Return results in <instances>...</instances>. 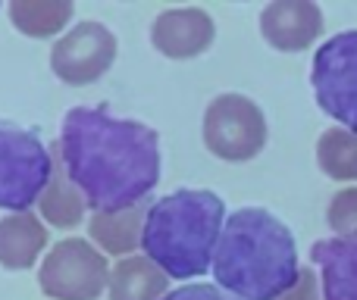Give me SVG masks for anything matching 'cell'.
Listing matches in <instances>:
<instances>
[{"mask_svg":"<svg viewBox=\"0 0 357 300\" xmlns=\"http://www.w3.org/2000/svg\"><path fill=\"white\" fill-rule=\"evenodd\" d=\"M47 247V228L31 213H10L0 219V266L31 269Z\"/></svg>","mask_w":357,"mask_h":300,"instance_id":"cell-12","label":"cell"},{"mask_svg":"<svg viewBox=\"0 0 357 300\" xmlns=\"http://www.w3.org/2000/svg\"><path fill=\"white\" fill-rule=\"evenodd\" d=\"M38 207H41V216L50 222V226L75 228L82 222V216H85V197H82V191L69 182L66 169H56L54 178H50V184H47V191H44V197L38 200Z\"/></svg>","mask_w":357,"mask_h":300,"instance_id":"cell-16","label":"cell"},{"mask_svg":"<svg viewBox=\"0 0 357 300\" xmlns=\"http://www.w3.org/2000/svg\"><path fill=\"white\" fill-rule=\"evenodd\" d=\"M116 38L104 22H79L50 50V69L66 85H91L116 60Z\"/></svg>","mask_w":357,"mask_h":300,"instance_id":"cell-8","label":"cell"},{"mask_svg":"<svg viewBox=\"0 0 357 300\" xmlns=\"http://www.w3.org/2000/svg\"><path fill=\"white\" fill-rule=\"evenodd\" d=\"M226 228V200L207 188H178L148 207L142 251L169 278L188 282L213 266Z\"/></svg>","mask_w":357,"mask_h":300,"instance_id":"cell-3","label":"cell"},{"mask_svg":"<svg viewBox=\"0 0 357 300\" xmlns=\"http://www.w3.org/2000/svg\"><path fill=\"white\" fill-rule=\"evenodd\" d=\"M163 300H241L229 291H222L220 285H207V282H195V285H182V288L169 291Z\"/></svg>","mask_w":357,"mask_h":300,"instance_id":"cell-19","label":"cell"},{"mask_svg":"<svg viewBox=\"0 0 357 300\" xmlns=\"http://www.w3.org/2000/svg\"><path fill=\"white\" fill-rule=\"evenodd\" d=\"M310 260L320 266L323 300H357V241L323 238L310 247Z\"/></svg>","mask_w":357,"mask_h":300,"instance_id":"cell-11","label":"cell"},{"mask_svg":"<svg viewBox=\"0 0 357 300\" xmlns=\"http://www.w3.org/2000/svg\"><path fill=\"white\" fill-rule=\"evenodd\" d=\"M110 266L88 241L66 238L44 257L38 285L50 300H98L110 288Z\"/></svg>","mask_w":357,"mask_h":300,"instance_id":"cell-7","label":"cell"},{"mask_svg":"<svg viewBox=\"0 0 357 300\" xmlns=\"http://www.w3.org/2000/svg\"><path fill=\"white\" fill-rule=\"evenodd\" d=\"M279 300H320V285H317V276L310 269H301V282Z\"/></svg>","mask_w":357,"mask_h":300,"instance_id":"cell-20","label":"cell"},{"mask_svg":"<svg viewBox=\"0 0 357 300\" xmlns=\"http://www.w3.org/2000/svg\"><path fill=\"white\" fill-rule=\"evenodd\" d=\"M73 10L69 0H13L10 22L29 38H50L69 25Z\"/></svg>","mask_w":357,"mask_h":300,"instance_id":"cell-15","label":"cell"},{"mask_svg":"<svg viewBox=\"0 0 357 300\" xmlns=\"http://www.w3.org/2000/svg\"><path fill=\"white\" fill-rule=\"evenodd\" d=\"M169 276L148 257H126L110 272V300H163Z\"/></svg>","mask_w":357,"mask_h":300,"instance_id":"cell-13","label":"cell"},{"mask_svg":"<svg viewBox=\"0 0 357 300\" xmlns=\"http://www.w3.org/2000/svg\"><path fill=\"white\" fill-rule=\"evenodd\" d=\"M323 31V10L310 0H276L260 10V35L282 54L307 50Z\"/></svg>","mask_w":357,"mask_h":300,"instance_id":"cell-9","label":"cell"},{"mask_svg":"<svg viewBox=\"0 0 357 300\" xmlns=\"http://www.w3.org/2000/svg\"><path fill=\"white\" fill-rule=\"evenodd\" d=\"M144 219H148L144 203H138L132 210H119V213H94L91 222H88V232L107 253H116V257L126 260V253L142 247Z\"/></svg>","mask_w":357,"mask_h":300,"instance_id":"cell-14","label":"cell"},{"mask_svg":"<svg viewBox=\"0 0 357 300\" xmlns=\"http://www.w3.org/2000/svg\"><path fill=\"white\" fill-rule=\"evenodd\" d=\"M216 25L207 10L201 6H176V10H163L154 19L151 29V41L169 60H191L201 56L204 50L213 44Z\"/></svg>","mask_w":357,"mask_h":300,"instance_id":"cell-10","label":"cell"},{"mask_svg":"<svg viewBox=\"0 0 357 300\" xmlns=\"http://www.w3.org/2000/svg\"><path fill=\"white\" fill-rule=\"evenodd\" d=\"M317 163L335 182L357 178V135L348 129H329L317 141Z\"/></svg>","mask_w":357,"mask_h":300,"instance_id":"cell-17","label":"cell"},{"mask_svg":"<svg viewBox=\"0 0 357 300\" xmlns=\"http://www.w3.org/2000/svg\"><path fill=\"white\" fill-rule=\"evenodd\" d=\"M326 219L339 238L357 241V188H345L333 197Z\"/></svg>","mask_w":357,"mask_h":300,"instance_id":"cell-18","label":"cell"},{"mask_svg":"<svg viewBox=\"0 0 357 300\" xmlns=\"http://www.w3.org/2000/svg\"><path fill=\"white\" fill-rule=\"evenodd\" d=\"M60 163L94 213H119L160 182V135L107 106H73L60 125Z\"/></svg>","mask_w":357,"mask_h":300,"instance_id":"cell-1","label":"cell"},{"mask_svg":"<svg viewBox=\"0 0 357 300\" xmlns=\"http://www.w3.org/2000/svg\"><path fill=\"white\" fill-rule=\"evenodd\" d=\"M213 278L241 300H279L301 282L291 228L264 207H241L216 244Z\"/></svg>","mask_w":357,"mask_h":300,"instance_id":"cell-2","label":"cell"},{"mask_svg":"<svg viewBox=\"0 0 357 300\" xmlns=\"http://www.w3.org/2000/svg\"><path fill=\"white\" fill-rule=\"evenodd\" d=\"M56 166L47 144L31 129L0 119V210L29 213L54 178Z\"/></svg>","mask_w":357,"mask_h":300,"instance_id":"cell-4","label":"cell"},{"mask_svg":"<svg viewBox=\"0 0 357 300\" xmlns=\"http://www.w3.org/2000/svg\"><path fill=\"white\" fill-rule=\"evenodd\" d=\"M314 97L326 116L357 135V31L333 35L314 54L310 66Z\"/></svg>","mask_w":357,"mask_h":300,"instance_id":"cell-5","label":"cell"},{"mask_svg":"<svg viewBox=\"0 0 357 300\" xmlns=\"http://www.w3.org/2000/svg\"><path fill=\"white\" fill-rule=\"evenodd\" d=\"M204 144L226 163H248L266 148L264 110L245 94H220L204 113Z\"/></svg>","mask_w":357,"mask_h":300,"instance_id":"cell-6","label":"cell"}]
</instances>
